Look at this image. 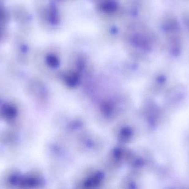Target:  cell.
<instances>
[{
  "instance_id": "6da1fadb",
  "label": "cell",
  "mask_w": 189,
  "mask_h": 189,
  "mask_svg": "<svg viewBox=\"0 0 189 189\" xmlns=\"http://www.w3.org/2000/svg\"><path fill=\"white\" fill-rule=\"evenodd\" d=\"M116 6L111 2H108L104 4L103 5V9H104L105 11L107 12L112 11L113 10H114Z\"/></svg>"
}]
</instances>
